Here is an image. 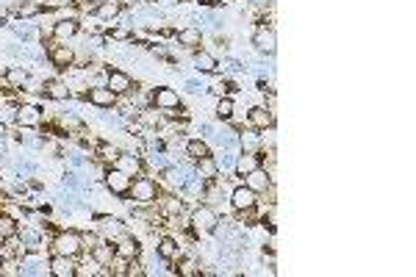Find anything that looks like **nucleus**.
Listing matches in <instances>:
<instances>
[{
    "label": "nucleus",
    "instance_id": "obj_1",
    "mask_svg": "<svg viewBox=\"0 0 416 277\" xmlns=\"http://www.w3.org/2000/svg\"><path fill=\"white\" fill-rule=\"evenodd\" d=\"M220 211L214 208V205H206V202H200V205H194L192 211L186 214V230H189V236L192 239H206V236H211L214 230H217V224H220Z\"/></svg>",
    "mask_w": 416,
    "mask_h": 277
},
{
    "label": "nucleus",
    "instance_id": "obj_2",
    "mask_svg": "<svg viewBox=\"0 0 416 277\" xmlns=\"http://www.w3.org/2000/svg\"><path fill=\"white\" fill-rule=\"evenodd\" d=\"M147 97H150V106L161 109L169 119H175V116H186L183 100H181V94H178L172 86H153V89L147 92Z\"/></svg>",
    "mask_w": 416,
    "mask_h": 277
},
{
    "label": "nucleus",
    "instance_id": "obj_3",
    "mask_svg": "<svg viewBox=\"0 0 416 277\" xmlns=\"http://www.w3.org/2000/svg\"><path fill=\"white\" fill-rule=\"evenodd\" d=\"M159 194H161V183L142 172V175H137V178L131 180V189H128V197H125V200H131L134 205H156Z\"/></svg>",
    "mask_w": 416,
    "mask_h": 277
},
{
    "label": "nucleus",
    "instance_id": "obj_4",
    "mask_svg": "<svg viewBox=\"0 0 416 277\" xmlns=\"http://www.w3.org/2000/svg\"><path fill=\"white\" fill-rule=\"evenodd\" d=\"M42 42H48L45 55H48V61L53 64L58 72H70L73 67H78V50H75V45H70V42H53V39H42Z\"/></svg>",
    "mask_w": 416,
    "mask_h": 277
},
{
    "label": "nucleus",
    "instance_id": "obj_5",
    "mask_svg": "<svg viewBox=\"0 0 416 277\" xmlns=\"http://www.w3.org/2000/svg\"><path fill=\"white\" fill-rule=\"evenodd\" d=\"M50 255H70V258H81L83 255V236L78 230H55L48 241Z\"/></svg>",
    "mask_w": 416,
    "mask_h": 277
},
{
    "label": "nucleus",
    "instance_id": "obj_6",
    "mask_svg": "<svg viewBox=\"0 0 416 277\" xmlns=\"http://www.w3.org/2000/svg\"><path fill=\"white\" fill-rule=\"evenodd\" d=\"M252 50L258 55H272L277 53V33H275V28L272 26H267V23H258L255 26V31H252Z\"/></svg>",
    "mask_w": 416,
    "mask_h": 277
},
{
    "label": "nucleus",
    "instance_id": "obj_7",
    "mask_svg": "<svg viewBox=\"0 0 416 277\" xmlns=\"http://www.w3.org/2000/svg\"><path fill=\"white\" fill-rule=\"evenodd\" d=\"M131 175L128 172H122V169H117V166H111L106 169V175H103V186H106V192L111 197H119V200H125L128 197V189H131Z\"/></svg>",
    "mask_w": 416,
    "mask_h": 277
},
{
    "label": "nucleus",
    "instance_id": "obj_8",
    "mask_svg": "<svg viewBox=\"0 0 416 277\" xmlns=\"http://www.w3.org/2000/svg\"><path fill=\"white\" fill-rule=\"evenodd\" d=\"M83 100H86L89 106H95L97 111H111V109H117V103H119V97L111 92L106 83H100V86H89L86 94H83Z\"/></svg>",
    "mask_w": 416,
    "mask_h": 277
},
{
    "label": "nucleus",
    "instance_id": "obj_9",
    "mask_svg": "<svg viewBox=\"0 0 416 277\" xmlns=\"http://www.w3.org/2000/svg\"><path fill=\"white\" fill-rule=\"evenodd\" d=\"M261 202V197L247 189L245 183H236L230 192H228V205H230V211L233 214H239V211H247V208H255Z\"/></svg>",
    "mask_w": 416,
    "mask_h": 277
},
{
    "label": "nucleus",
    "instance_id": "obj_10",
    "mask_svg": "<svg viewBox=\"0 0 416 277\" xmlns=\"http://www.w3.org/2000/svg\"><path fill=\"white\" fill-rule=\"evenodd\" d=\"M81 17H58L50 26V39L53 42H73L75 36H81Z\"/></svg>",
    "mask_w": 416,
    "mask_h": 277
},
{
    "label": "nucleus",
    "instance_id": "obj_11",
    "mask_svg": "<svg viewBox=\"0 0 416 277\" xmlns=\"http://www.w3.org/2000/svg\"><path fill=\"white\" fill-rule=\"evenodd\" d=\"M106 86H109L117 97H125V94H131L137 89V81H134V75H128L119 67H114V70L106 67Z\"/></svg>",
    "mask_w": 416,
    "mask_h": 277
},
{
    "label": "nucleus",
    "instance_id": "obj_12",
    "mask_svg": "<svg viewBox=\"0 0 416 277\" xmlns=\"http://www.w3.org/2000/svg\"><path fill=\"white\" fill-rule=\"evenodd\" d=\"M245 119H247L250 128H255V131L264 134V131H272V128L277 125V111L267 109L264 103H261V106H250Z\"/></svg>",
    "mask_w": 416,
    "mask_h": 277
},
{
    "label": "nucleus",
    "instance_id": "obj_13",
    "mask_svg": "<svg viewBox=\"0 0 416 277\" xmlns=\"http://www.w3.org/2000/svg\"><path fill=\"white\" fill-rule=\"evenodd\" d=\"M192 64H194V70H197L200 75H217V72H222L220 58L211 53V50H206V48H197V50H192Z\"/></svg>",
    "mask_w": 416,
    "mask_h": 277
},
{
    "label": "nucleus",
    "instance_id": "obj_14",
    "mask_svg": "<svg viewBox=\"0 0 416 277\" xmlns=\"http://www.w3.org/2000/svg\"><path fill=\"white\" fill-rule=\"evenodd\" d=\"M111 166H117V169L128 172L131 178H137V175H142V172H144V156L131 153V150H119V153H117V158L111 161Z\"/></svg>",
    "mask_w": 416,
    "mask_h": 277
},
{
    "label": "nucleus",
    "instance_id": "obj_15",
    "mask_svg": "<svg viewBox=\"0 0 416 277\" xmlns=\"http://www.w3.org/2000/svg\"><path fill=\"white\" fill-rule=\"evenodd\" d=\"M122 14H125V0H106V3L92 9V17L100 23H109V26H114Z\"/></svg>",
    "mask_w": 416,
    "mask_h": 277
},
{
    "label": "nucleus",
    "instance_id": "obj_16",
    "mask_svg": "<svg viewBox=\"0 0 416 277\" xmlns=\"http://www.w3.org/2000/svg\"><path fill=\"white\" fill-rule=\"evenodd\" d=\"M45 125V111L36 103H20L17 109V128H42Z\"/></svg>",
    "mask_w": 416,
    "mask_h": 277
},
{
    "label": "nucleus",
    "instance_id": "obj_17",
    "mask_svg": "<svg viewBox=\"0 0 416 277\" xmlns=\"http://www.w3.org/2000/svg\"><path fill=\"white\" fill-rule=\"evenodd\" d=\"M242 183H245L247 189H252V192L261 197V194L267 192L270 186H275V175H270V169L258 166V169H252L250 175H245V178H242Z\"/></svg>",
    "mask_w": 416,
    "mask_h": 277
},
{
    "label": "nucleus",
    "instance_id": "obj_18",
    "mask_svg": "<svg viewBox=\"0 0 416 277\" xmlns=\"http://www.w3.org/2000/svg\"><path fill=\"white\" fill-rule=\"evenodd\" d=\"M114 255L125 258V261H134V258H142V241L131 233H122L114 239Z\"/></svg>",
    "mask_w": 416,
    "mask_h": 277
},
{
    "label": "nucleus",
    "instance_id": "obj_19",
    "mask_svg": "<svg viewBox=\"0 0 416 277\" xmlns=\"http://www.w3.org/2000/svg\"><path fill=\"white\" fill-rule=\"evenodd\" d=\"M95 222H97V233H100L103 239H109V241H114V239L122 236V233H128L125 222H119L117 217H111V214H95Z\"/></svg>",
    "mask_w": 416,
    "mask_h": 277
},
{
    "label": "nucleus",
    "instance_id": "obj_20",
    "mask_svg": "<svg viewBox=\"0 0 416 277\" xmlns=\"http://www.w3.org/2000/svg\"><path fill=\"white\" fill-rule=\"evenodd\" d=\"M156 255L166 261V264H175L181 255H183V244L175 239V236H159L156 239Z\"/></svg>",
    "mask_w": 416,
    "mask_h": 277
},
{
    "label": "nucleus",
    "instance_id": "obj_21",
    "mask_svg": "<svg viewBox=\"0 0 416 277\" xmlns=\"http://www.w3.org/2000/svg\"><path fill=\"white\" fill-rule=\"evenodd\" d=\"M75 266H78V258H70V255H50L48 258V275L50 277H75Z\"/></svg>",
    "mask_w": 416,
    "mask_h": 277
},
{
    "label": "nucleus",
    "instance_id": "obj_22",
    "mask_svg": "<svg viewBox=\"0 0 416 277\" xmlns=\"http://www.w3.org/2000/svg\"><path fill=\"white\" fill-rule=\"evenodd\" d=\"M42 94L48 100H53V103H67L73 97V89H70V83L64 81V78H48L45 86H42Z\"/></svg>",
    "mask_w": 416,
    "mask_h": 277
},
{
    "label": "nucleus",
    "instance_id": "obj_23",
    "mask_svg": "<svg viewBox=\"0 0 416 277\" xmlns=\"http://www.w3.org/2000/svg\"><path fill=\"white\" fill-rule=\"evenodd\" d=\"M175 45H181L183 50H197V48H203V31L197 26H186L181 28V31H175Z\"/></svg>",
    "mask_w": 416,
    "mask_h": 277
},
{
    "label": "nucleus",
    "instance_id": "obj_24",
    "mask_svg": "<svg viewBox=\"0 0 416 277\" xmlns=\"http://www.w3.org/2000/svg\"><path fill=\"white\" fill-rule=\"evenodd\" d=\"M258 166H261V153H245V150H239L236 153V161H233V178H245V175H250Z\"/></svg>",
    "mask_w": 416,
    "mask_h": 277
},
{
    "label": "nucleus",
    "instance_id": "obj_25",
    "mask_svg": "<svg viewBox=\"0 0 416 277\" xmlns=\"http://www.w3.org/2000/svg\"><path fill=\"white\" fill-rule=\"evenodd\" d=\"M236 144H239V150H245V153H261V147H264V141H261V131H255V128H242V131H236Z\"/></svg>",
    "mask_w": 416,
    "mask_h": 277
},
{
    "label": "nucleus",
    "instance_id": "obj_26",
    "mask_svg": "<svg viewBox=\"0 0 416 277\" xmlns=\"http://www.w3.org/2000/svg\"><path fill=\"white\" fill-rule=\"evenodd\" d=\"M194 172H197L200 180H217V178H222L220 164H217V156H214V153L197 158V161H194Z\"/></svg>",
    "mask_w": 416,
    "mask_h": 277
},
{
    "label": "nucleus",
    "instance_id": "obj_27",
    "mask_svg": "<svg viewBox=\"0 0 416 277\" xmlns=\"http://www.w3.org/2000/svg\"><path fill=\"white\" fill-rule=\"evenodd\" d=\"M17 109H20V100H14L11 94L0 97V125L3 128H17Z\"/></svg>",
    "mask_w": 416,
    "mask_h": 277
},
{
    "label": "nucleus",
    "instance_id": "obj_28",
    "mask_svg": "<svg viewBox=\"0 0 416 277\" xmlns=\"http://www.w3.org/2000/svg\"><path fill=\"white\" fill-rule=\"evenodd\" d=\"M28 78H31V72H28L26 67H6V70H3L6 89H11V92H23V86L28 83Z\"/></svg>",
    "mask_w": 416,
    "mask_h": 277
},
{
    "label": "nucleus",
    "instance_id": "obj_29",
    "mask_svg": "<svg viewBox=\"0 0 416 277\" xmlns=\"http://www.w3.org/2000/svg\"><path fill=\"white\" fill-rule=\"evenodd\" d=\"M183 156H186V161H197V158H203V156H211V144L206 141L203 136H192L186 138V144H183Z\"/></svg>",
    "mask_w": 416,
    "mask_h": 277
},
{
    "label": "nucleus",
    "instance_id": "obj_30",
    "mask_svg": "<svg viewBox=\"0 0 416 277\" xmlns=\"http://www.w3.org/2000/svg\"><path fill=\"white\" fill-rule=\"evenodd\" d=\"M236 100H233V94H222L217 97V106H214V116L220 119V122H230L233 119V114H236Z\"/></svg>",
    "mask_w": 416,
    "mask_h": 277
},
{
    "label": "nucleus",
    "instance_id": "obj_31",
    "mask_svg": "<svg viewBox=\"0 0 416 277\" xmlns=\"http://www.w3.org/2000/svg\"><path fill=\"white\" fill-rule=\"evenodd\" d=\"M175 264H178V266H172L175 275H181V277H200L203 275V264H200L197 258H183V255H181Z\"/></svg>",
    "mask_w": 416,
    "mask_h": 277
},
{
    "label": "nucleus",
    "instance_id": "obj_32",
    "mask_svg": "<svg viewBox=\"0 0 416 277\" xmlns=\"http://www.w3.org/2000/svg\"><path fill=\"white\" fill-rule=\"evenodd\" d=\"M86 255H92V258H95V261H97L100 266H109L111 258H114V241H109V239H103V241H100L97 247L89 249Z\"/></svg>",
    "mask_w": 416,
    "mask_h": 277
},
{
    "label": "nucleus",
    "instance_id": "obj_33",
    "mask_svg": "<svg viewBox=\"0 0 416 277\" xmlns=\"http://www.w3.org/2000/svg\"><path fill=\"white\" fill-rule=\"evenodd\" d=\"M64 3H75V0H45L48 9H55V6H64Z\"/></svg>",
    "mask_w": 416,
    "mask_h": 277
},
{
    "label": "nucleus",
    "instance_id": "obj_34",
    "mask_svg": "<svg viewBox=\"0 0 416 277\" xmlns=\"http://www.w3.org/2000/svg\"><path fill=\"white\" fill-rule=\"evenodd\" d=\"M6 136H9V128H3V125H0V141H3Z\"/></svg>",
    "mask_w": 416,
    "mask_h": 277
},
{
    "label": "nucleus",
    "instance_id": "obj_35",
    "mask_svg": "<svg viewBox=\"0 0 416 277\" xmlns=\"http://www.w3.org/2000/svg\"><path fill=\"white\" fill-rule=\"evenodd\" d=\"M0 197H3V194H0ZM3 200H9V197H3Z\"/></svg>",
    "mask_w": 416,
    "mask_h": 277
}]
</instances>
